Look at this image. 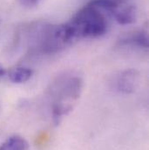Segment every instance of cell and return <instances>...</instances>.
<instances>
[{"label":"cell","instance_id":"6da1fadb","mask_svg":"<svg viewBox=\"0 0 149 150\" xmlns=\"http://www.w3.org/2000/svg\"><path fill=\"white\" fill-rule=\"evenodd\" d=\"M83 89V79L73 74L58 76L48 89V96L53 122L59 124L64 116L71 112L80 97Z\"/></svg>","mask_w":149,"mask_h":150},{"label":"cell","instance_id":"7a4b0ae2","mask_svg":"<svg viewBox=\"0 0 149 150\" xmlns=\"http://www.w3.org/2000/svg\"><path fill=\"white\" fill-rule=\"evenodd\" d=\"M62 26L66 41L71 44L78 38L103 36L107 31V21L101 10L88 4Z\"/></svg>","mask_w":149,"mask_h":150},{"label":"cell","instance_id":"3957f363","mask_svg":"<svg viewBox=\"0 0 149 150\" xmlns=\"http://www.w3.org/2000/svg\"><path fill=\"white\" fill-rule=\"evenodd\" d=\"M140 74L135 69H127L120 72L115 79V88L125 94L133 93L139 86Z\"/></svg>","mask_w":149,"mask_h":150},{"label":"cell","instance_id":"277c9868","mask_svg":"<svg viewBox=\"0 0 149 150\" xmlns=\"http://www.w3.org/2000/svg\"><path fill=\"white\" fill-rule=\"evenodd\" d=\"M120 46H136L139 48L148 49V35L146 31L136 32L132 35L122 38L119 41Z\"/></svg>","mask_w":149,"mask_h":150},{"label":"cell","instance_id":"5b68a950","mask_svg":"<svg viewBox=\"0 0 149 150\" xmlns=\"http://www.w3.org/2000/svg\"><path fill=\"white\" fill-rule=\"evenodd\" d=\"M112 14L117 23L122 25H131L134 23L137 18V10L133 5H129L119 11H115Z\"/></svg>","mask_w":149,"mask_h":150},{"label":"cell","instance_id":"8992f818","mask_svg":"<svg viewBox=\"0 0 149 150\" xmlns=\"http://www.w3.org/2000/svg\"><path fill=\"white\" fill-rule=\"evenodd\" d=\"M0 150H30V147L25 139L19 135H13L0 145Z\"/></svg>","mask_w":149,"mask_h":150},{"label":"cell","instance_id":"52a82bcc","mask_svg":"<svg viewBox=\"0 0 149 150\" xmlns=\"http://www.w3.org/2000/svg\"><path fill=\"white\" fill-rule=\"evenodd\" d=\"M33 74V71L28 67H17L9 74V79L16 84L25 83L29 80Z\"/></svg>","mask_w":149,"mask_h":150},{"label":"cell","instance_id":"ba28073f","mask_svg":"<svg viewBox=\"0 0 149 150\" xmlns=\"http://www.w3.org/2000/svg\"><path fill=\"white\" fill-rule=\"evenodd\" d=\"M126 0H92L89 4L100 10H104L113 13L118 7L125 3Z\"/></svg>","mask_w":149,"mask_h":150},{"label":"cell","instance_id":"9c48e42d","mask_svg":"<svg viewBox=\"0 0 149 150\" xmlns=\"http://www.w3.org/2000/svg\"><path fill=\"white\" fill-rule=\"evenodd\" d=\"M41 0H20L21 4L27 7H34L40 3Z\"/></svg>","mask_w":149,"mask_h":150},{"label":"cell","instance_id":"30bf717a","mask_svg":"<svg viewBox=\"0 0 149 150\" xmlns=\"http://www.w3.org/2000/svg\"><path fill=\"white\" fill-rule=\"evenodd\" d=\"M4 74V70L0 67V76H3Z\"/></svg>","mask_w":149,"mask_h":150}]
</instances>
